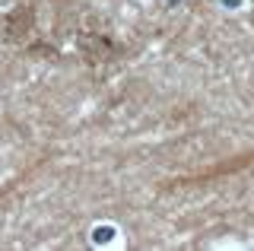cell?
Instances as JSON below:
<instances>
[{"instance_id": "cell-1", "label": "cell", "mask_w": 254, "mask_h": 251, "mask_svg": "<svg viewBox=\"0 0 254 251\" xmlns=\"http://www.w3.org/2000/svg\"><path fill=\"white\" fill-rule=\"evenodd\" d=\"M6 29H10V38H16V42L29 38L32 35V6H19L10 16V22H6Z\"/></svg>"}]
</instances>
